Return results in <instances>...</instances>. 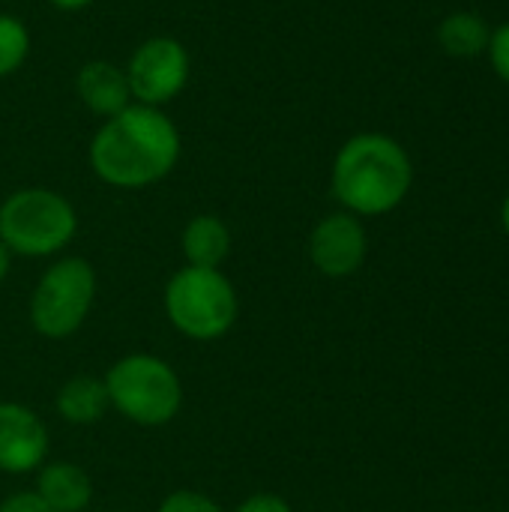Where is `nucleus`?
<instances>
[{
  "mask_svg": "<svg viewBox=\"0 0 509 512\" xmlns=\"http://www.w3.org/2000/svg\"><path fill=\"white\" fill-rule=\"evenodd\" d=\"M180 147V132L162 108L132 102L102 120L87 147V159L102 183L114 189H147L174 171Z\"/></svg>",
  "mask_w": 509,
  "mask_h": 512,
  "instance_id": "obj_1",
  "label": "nucleus"
},
{
  "mask_svg": "<svg viewBox=\"0 0 509 512\" xmlns=\"http://www.w3.org/2000/svg\"><path fill=\"white\" fill-rule=\"evenodd\" d=\"M414 183L408 150L384 132H360L348 138L330 171L336 201L354 216H384L396 210Z\"/></svg>",
  "mask_w": 509,
  "mask_h": 512,
  "instance_id": "obj_2",
  "label": "nucleus"
},
{
  "mask_svg": "<svg viewBox=\"0 0 509 512\" xmlns=\"http://www.w3.org/2000/svg\"><path fill=\"white\" fill-rule=\"evenodd\" d=\"M78 231L75 207L54 189H15L0 204V243L12 255L45 258L72 243Z\"/></svg>",
  "mask_w": 509,
  "mask_h": 512,
  "instance_id": "obj_3",
  "label": "nucleus"
},
{
  "mask_svg": "<svg viewBox=\"0 0 509 512\" xmlns=\"http://www.w3.org/2000/svg\"><path fill=\"white\" fill-rule=\"evenodd\" d=\"M237 309V291L219 270L186 264L165 285V315L186 339L213 342L225 336Z\"/></svg>",
  "mask_w": 509,
  "mask_h": 512,
  "instance_id": "obj_4",
  "label": "nucleus"
},
{
  "mask_svg": "<svg viewBox=\"0 0 509 512\" xmlns=\"http://www.w3.org/2000/svg\"><path fill=\"white\" fill-rule=\"evenodd\" d=\"M111 408L138 426H165L183 405V387L177 372L153 354H129L117 360L105 375Z\"/></svg>",
  "mask_w": 509,
  "mask_h": 512,
  "instance_id": "obj_5",
  "label": "nucleus"
},
{
  "mask_svg": "<svg viewBox=\"0 0 509 512\" xmlns=\"http://www.w3.org/2000/svg\"><path fill=\"white\" fill-rule=\"evenodd\" d=\"M96 297V273L84 258H60L54 261L30 300V321L33 330L45 339H66L72 336Z\"/></svg>",
  "mask_w": 509,
  "mask_h": 512,
  "instance_id": "obj_6",
  "label": "nucleus"
},
{
  "mask_svg": "<svg viewBox=\"0 0 509 512\" xmlns=\"http://www.w3.org/2000/svg\"><path fill=\"white\" fill-rule=\"evenodd\" d=\"M123 72L129 81L132 102L162 108L186 90L192 75V60L180 39L150 36L132 51Z\"/></svg>",
  "mask_w": 509,
  "mask_h": 512,
  "instance_id": "obj_7",
  "label": "nucleus"
},
{
  "mask_svg": "<svg viewBox=\"0 0 509 512\" xmlns=\"http://www.w3.org/2000/svg\"><path fill=\"white\" fill-rule=\"evenodd\" d=\"M366 249V228L360 216L348 210L324 216L309 234V258L330 279H345L357 273L366 261Z\"/></svg>",
  "mask_w": 509,
  "mask_h": 512,
  "instance_id": "obj_8",
  "label": "nucleus"
},
{
  "mask_svg": "<svg viewBox=\"0 0 509 512\" xmlns=\"http://www.w3.org/2000/svg\"><path fill=\"white\" fill-rule=\"evenodd\" d=\"M48 456L45 423L18 402H0V471L27 474Z\"/></svg>",
  "mask_w": 509,
  "mask_h": 512,
  "instance_id": "obj_9",
  "label": "nucleus"
},
{
  "mask_svg": "<svg viewBox=\"0 0 509 512\" xmlns=\"http://www.w3.org/2000/svg\"><path fill=\"white\" fill-rule=\"evenodd\" d=\"M75 93L87 111H93L96 117H105V120L120 114L126 105H132L126 72H123V66H117L111 60H87L75 75Z\"/></svg>",
  "mask_w": 509,
  "mask_h": 512,
  "instance_id": "obj_10",
  "label": "nucleus"
},
{
  "mask_svg": "<svg viewBox=\"0 0 509 512\" xmlns=\"http://www.w3.org/2000/svg\"><path fill=\"white\" fill-rule=\"evenodd\" d=\"M36 495L54 512H81L93 498V483L78 465L51 462L39 471Z\"/></svg>",
  "mask_w": 509,
  "mask_h": 512,
  "instance_id": "obj_11",
  "label": "nucleus"
},
{
  "mask_svg": "<svg viewBox=\"0 0 509 512\" xmlns=\"http://www.w3.org/2000/svg\"><path fill=\"white\" fill-rule=\"evenodd\" d=\"M180 246H183V258L189 267L219 270V264L231 252V231L219 216L201 213V216L186 222Z\"/></svg>",
  "mask_w": 509,
  "mask_h": 512,
  "instance_id": "obj_12",
  "label": "nucleus"
},
{
  "mask_svg": "<svg viewBox=\"0 0 509 512\" xmlns=\"http://www.w3.org/2000/svg\"><path fill=\"white\" fill-rule=\"evenodd\" d=\"M108 390L105 381L90 378V375H78L69 378L60 393H57V414L72 423V426H90L99 423L108 411Z\"/></svg>",
  "mask_w": 509,
  "mask_h": 512,
  "instance_id": "obj_13",
  "label": "nucleus"
},
{
  "mask_svg": "<svg viewBox=\"0 0 509 512\" xmlns=\"http://www.w3.org/2000/svg\"><path fill=\"white\" fill-rule=\"evenodd\" d=\"M489 24L477 12H453L438 27V42L453 57H474L489 45Z\"/></svg>",
  "mask_w": 509,
  "mask_h": 512,
  "instance_id": "obj_14",
  "label": "nucleus"
},
{
  "mask_svg": "<svg viewBox=\"0 0 509 512\" xmlns=\"http://www.w3.org/2000/svg\"><path fill=\"white\" fill-rule=\"evenodd\" d=\"M30 54V30L21 18L0 12V78L15 75Z\"/></svg>",
  "mask_w": 509,
  "mask_h": 512,
  "instance_id": "obj_15",
  "label": "nucleus"
},
{
  "mask_svg": "<svg viewBox=\"0 0 509 512\" xmlns=\"http://www.w3.org/2000/svg\"><path fill=\"white\" fill-rule=\"evenodd\" d=\"M159 512H222V507L213 504L207 495L180 489V492H174V495H168V498L162 501Z\"/></svg>",
  "mask_w": 509,
  "mask_h": 512,
  "instance_id": "obj_16",
  "label": "nucleus"
},
{
  "mask_svg": "<svg viewBox=\"0 0 509 512\" xmlns=\"http://www.w3.org/2000/svg\"><path fill=\"white\" fill-rule=\"evenodd\" d=\"M486 51H489V60H492L495 72L509 84V21L492 30Z\"/></svg>",
  "mask_w": 509,
  "mask_h": 512,
  "instance_id": "obj_17",
  "label": "nucleus"
},
{
  "mask_svg": "<svg viewBox=\"0 0 509 512\" xmlns=\"http://www.w3.org/2000/svg\"><path fill=\"white\" fill-rule=\"evenodd\" d=\"M0 512H54L36 492H21V495H12L0 504Z\"/></svg>",
  "mask_w": 509,
  "mask_h": 512,
  "instance_id": "obj_18",
  "label": "nucleus"
},
{
  "mask_svg": "<svg viewBox=\"0 0 509 512\" xmlns=\"http://www.w3.org/2000/svg\"><path fill=\"white\" fill-rule=\"evenodd\" d=\"M234 512H291V507L279 495H252V498H246Z\"/></svg>",
  "mask_w": 509,
  "mask_h": 512,
  "instance_id": "obj_19",
  "label": "nucleus"
},
{
  "mask_svg": "<svg viewBox=\"0 0 509 512\" xmlns=\"http://www.w3.org/2000/svg\"><path fill=\"white\" fill-rule=\"evenodd\" d=\"M54 9H60V12H81V9H87L93 0H48Z\"/></svg>",
  "mask_w": 509,
  "mask_h": 512,
  "instance_id": "obj_20",
  "label": "nucleus"
},
{
  "mask_svg": "<svg viewBox=\"0 0 509 512\" xmlns=\"http://www.w3.org/2000/svg\"><path fill=\"white\" fill-rule=\"evenodd\" d=\"M9 258H12V252L0 243V282L6 279V273H9Z\"/></svg>",
  "mask_w": 509,
  "mask_h": 512,
  "instance_id": "obj_21",
  "label": "nucleus"
},
{
  "mask_svg": "<svg viewBox=\"0 0 509 512\" xmlns=\"http://www.w3.org/2000/svg\"><path fill=\"white\" fill-rule=\"evenodd\" d=\"M501 222H504V231L509 234V195L504 198V207H501Z\"/></svg>",
  "mask_w": 509,
  "mask_h": 512,
  "instance_id": "obj_22",
  "label": "nucleus"
},
{
  "mask_svg": "<svg viewBox=\"0 0 509 512\" xmlns=\"http://www.w3.org/2000/svg\"><path fill=\"white\" fill-rule=\"evenodd\" d=\"M0 3H6V0H0Z\"/></svg>",
  "mask_w": 509,
  "mask_h": 512,
  "instance_id": "obj_23",
  "label": "nucleus"
}]
</instances>
